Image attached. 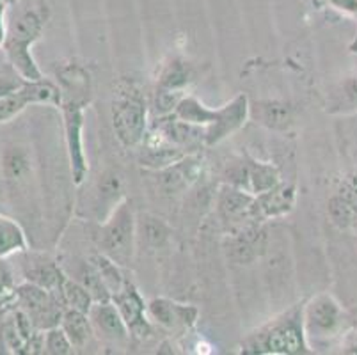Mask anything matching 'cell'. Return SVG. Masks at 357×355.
<instances>
[{
	"instance_id": "1",
	"label": "cell",
	"mask_w": 357,
	"mask_h": 355,
	"mask_svg": "<svg viewBox=\"0 0 357 355\" xmlns=\"http://www.w3.org/2000/svg\"><path fill=\"white\" fill-rule=\"evenodd\" d=\"M48 16L50 11L45 0H16L8 16V34L2 50L25 82L43 78L31 48L43 34Z\"/></svg>"
},
{
	"instance_id": "2",
	"label": "cell",
	"mask_w": 357,
	"mask_h": 355,
	"mask_svg": "<svg viewBox=\"0 0 357 355\" xmlns=\"http://www.w3.org/2000/svg\"><path fill=\"white\" fill-rule=\"evenodd\" d=\"M240 348L243 354L259 355H295L313 352L304 334L303 305H294L290 311L251 332Z\"/></svg>"
},
{
	"instance_id": "3",
	"label": "cell",
	"mask_w": 357,
	"mask_h": 355,
	"mask_svg": "<svg viewBox=\"0 0 357 355\" xmlns=\"http://www.w3.org/2000/svg\"><path fill=\"white\" fill-rule=\"evenodd\" d=\"M112 128L125 148H139L148 133V103L137 84L121 78L112 98Z\"/></svg>"
},
{
	"instance_id": "4",
	"label": "cell",
	"mask_w": 357,
	"mask_h": 355,
	"mask_svg": "<svg viewBox=\"0 0 357 355\" xmlns=\"http://www.w3.org/2000/svg\"><path fill=\"white\" fill-rule=\"evenodd\" d=\"M303 325L311 350L349 332V312L331 293H318L303 305Z\"/></svg>"
},
{
	"instance_id": "5",
	"label": "cell",
	"mask_w": 357,
	"mask_h": 355,
	"mask_svg": "<svg viewBox=\"0 0 357 355\" xmlns=\"http://www.w3.org/2000/svg\"><path fill=\"white\" fill-rule=\"evenodd\" d=\"M100 252L118 265H128L135 247V219L128 203H119L102 224L98 236Z\"/></svg>"
},
{
	"instance_id": "6",
	"label": "cell",
	"mask_w": 357,
	"mask_h": 355,
	"mask_svg": "<svg viewBox=\"0 0 357 355\" xmlns=\"http://www.w3.org/2000/svg\"><path fill=\"white\" fill-rule=\"evenodd\" d=\"M15 305L27 315L38 331H48L61 325V318L66 309L59 293L48 292L27 281L16 286Z\"/></svg>"
},
{
	"instance_id": "7",
	"label": "cell",
	"mask_w": 357,
	"mask_h": 355,
	"mask_svg": "<svg viewBox=\"0 0 357 355\" xmlns=\"http://www.w3.org/2000/svg\"><path fill=\"white\" fill-rule=\"evenodd\" d=\"M196 80V70L190 63L180 57L171 59L164 64L157 78V89H155V112L157 116L173 114L185 91Z\"/></svg>"
},
{
	"instance_id": "8",
	"label": "cell",
	"mask_w": 357,
	"mask_h": 355,
	"mask_svg": "<svg viewBox=\"0 0 357 355\" xmlns=\"http://www.w3.org/2000/svg\"><path fill=\"white\" fill-rule=\"evenodd\" d=\"M226 183L235 185L252 195L265 194L281 183V172L274 164L259 162L252 156H238L226 167Z\"/></svg>"
},
{
	"instance_id": "9",
	"label": "cell",
	"mask_w": 357,
	"mask_h": 355,
	"mask_svg": "<svg viewBox=\"0 0 357 355\" xmlns=\"http://www.w3.org/2000/svg\"><path fill=\"white\" fill-rule=\"evenodd\" d=\"M59 109L63 114L64 139H66L71 178H73L75 185H82L89 172L86 149H84V105L63 102Z\"/></svg>"
},
{
	"instance_id": "10",
	"label": "cell",
	"mask_w": 357,
	"mask_h": 355,
	"mask_svg": "<svg viewBox=\"0 0 357 355\" xmlns=\"http://www.w3.org/2000/svg\"><path fill=\"white\" fill-rule=\"evenodd\" d=\"M217 213L220 220L229 226L231 234L243 227L259 224L256 215V195L229 183H224L217 194Z\"/></svg>"
},
{
	"instance_id": "11",
	"label": "cell",
	"mask_w": 357,
	"mask_h": 355,
	"mask_svg": "<svg viewBox=\"0 0 357 355\" xmlns=\"http://www.w3.org/2000/svg\"><path fill=\"white\" fill-rule=\"evenodd\" d=\"M112 302L116 304L118 311L121 312L123 320L128 327L130 338L144 341L153 334L151 322H149L148 317V304H144L141 293L137 292V288L132 282L126 281L125 286L112 295Z\"/></svg>"
},
{
	"instance_id": "12",
	"label": "cell",
	"mask_w": 357,
	"mask_h": 355,
	"mask_svg": "<svg viewBox=\"0 0 357 355\" xmlns=\"http://www.w3.org/2000/svg\"><path fill=\"white\" fill-rule=\"evenodd\" d=\"M249 114H251V107L245 94H238L231 102L219 107L215 110L213 121L206 126V148L220 144L233 133L238 132L248 123Z\"/></svg>"
},
{
	"instance_id": "13",
	"label": "cell",
	"mask_w": 357,
	"mask_h": 355,
	"mask_svg": "<svg viewBox=\"0 0 357 355\" xmlns=\"http://www.w3.org/2000/svg\"><path fill=\"white\" fill-rule=\"evenodd\" d=\"M153 130H157L165 141L178 146L183 151L194 153L201 148H206V128L194 123L183 121L174 114L158 116Z\"/></svg>"
},
{
	"instance_id": "14",
	"label": "cell",
	"mask_w": 357,
	"mask_h": 355,
	"mask_svg": "<svg viewBox=\"0 0 357 355\" xmlns=\"http://www.w3.org/2000/svg\"><path fill=\"white\" fill-rule=\"evenodd\" d=\"M148 317L149 320H153L155 324L165 328L189 331L197 324L199 309L189 304H180V302L169 301V299L157 297L148 304Z\"/></svg>"
},
{
	"instance_id": "15",
	"label": "cell",
	"mask_w": 357,
	"mask_h": 355,
	"mask_svg": "<svg viewBox=\"0 0 357 355\" xmlns=\"http://www.w3.org/2000/svg\"><path fill=\"white\" fill-rule=\"evenodd\" d=\"M139 148H141L139 149V164L142 167L153 169V171H160V169L169 167L174 162L181 160L183 156L190 155V153L183 151L178 146L165 141L157 130H151V133H146L144 141H142V144Z\"/></svg>"
},
{
	"instance_id": "16",
	"label": "cell",
	"mask_w": 357,
	"mask_h": 355,
	"mask_svg": "<svg viewBox=\"0 0 357 355\" xmlns=\"http://www.w3.org/2000/svg\"><path fill=\"white\" fill-rule=\"evenodd\" d=\"M24 254L25 258L22 262V272H24L25 281L61 295V288L66 279L61 266L43 254H29L27 250H24Z\"/></svg>"
},
{
	"instance_id": "17",
	"label": "cell",
	"mask_w": 357,
	"mask_h": 355,
	"mask_svg": "<svg viewBox=\"0 0 357 355\" xmlns=\"http://www.w3.org/2000/svg\"><path fill=\"white\" fill-rule=\"evenodd\" d=\"M89 318L93 328H95V334H98L105 341L123 343L130 338L128 327L112 301L95 302L89 311Z\"/></svg>"
},
{
	"instance_id": "18",
	"label": "cell",
	"mask_w": 357,
	"mask_h": 355,
	"mask_svg": "<svg viewBox=\"0 0 357 355\" xmlns=\"http://www.w3.org/2000/svg\"><path fill=\"white\" fill-rule=\"evenodd\" d=\"M203 172V162L194 156L192 153L183 156L181 160L174 162L169 167L158 171V183L165 194H178V192L189 188L194 181L199 180Z\"/></svg>"
},
{
	"instance_id": "19",
	"label": "cell",
	"mask_w": 357,
	"mask_h": 355,
	"mask_svg": "<svg viewBox=\"0 0 357 355\" xmlns=\"http://www.w3.org/2000/svg\"><path fill=\"white\" fill-rule=\"evenodd\" d=\"M295 199H297L295 187L283 183V181L265 194L256 195V215H258L259 222L290 213L295 206Z\"/></svg>"
},
{
	"instance_id": "20",
	"label": "cell",
	"mask_w": 357,
	"mask_h": 355,
	"mask_svg": "<svg viewBox=\"0 0 357 355\" xmlns=\"http://www.w3.org/2000/svg\"><path fill=\"white\" fill-rule=\"evenodd\" d=\"M57 80L63 93V102L80 103L84 107L91 102V77L84 68L77 64L57 68Z\"/></svg>"
},
{
	"instance_id": "21",
	"label": "cell",
	"mask_w": 357,
	"mask_h": 355,
	"mask_svg": "<svg viewBox=\"0 0 357 355\" xmlns=\"http://www.w3.org/2000/svg\"><path fill=\"white\" fill-rule=\"evenodd\" d=\"M61 327L66 332V336L73 343L75 348H84L95 336V328L91 324V318L87 312L77 311V309L66 308L61 318Z\"/></svg>"
},
{
	"instance_id": "22",
	"label": "cell",
	"mask_w": 357,
	"mask_h": 355,
	"mask_svg": "<svg viewBox=\"0 0 357 355\" xmlns=\"http://www.w3.org/2000/svg\"><path fill=\"white\" fill-rule=\"evenodd\" d=\"M27 236L16 220L0 213V258H9L13 254L27 250Z\"/></svg>"
},
{
	"instance_id": "23",
	"label": "cell",
	"mask_w": 357,
	"mask_h": 355,
	"mask_svg": "<svg viewBox=\"0 0 357 355\" xmlns=\"http://www.w3.org/2000/svg\"><path fill=\"white\" fill-rule=\"evenodd\" d=\"M29 105H34V103H32V96L31 91H29L27 82L22 84V86L16 91H13V93L2 94V96H0V125L13 121V119L20 116Z\"/></svg>"
},
{
	"instance_id": "24",
	"label": "cell",
	"mask_w": 357,
	"mask_h": 355,
	"mask_svg": "<svg viewBox=\"0 0 357 355\" xmlns=\"http://www.w3.org/2000/svg\"><path fill=\"white\" fill-rule=\"evenodd\" d=\"M256 117L268 128L287 130L294 123V110L287 103L265 102L256 107Z\"/></svg>"
},
{
	"instance_id": "25",
	"label": "cell",
	"mask_w": 357,
	"mask_h": 355,
	"mask_svg": "<svg viewBox=\"0 0 357 355\" xmlns=\"http://www.w3.org/2000/svg\"><path fill=\"white\" fill-rule=\"evenodd\" d=\"M77 281L91 293V297L95 299V302L112 301V295H110L109 288L103 282L102 275L96 270V266L91 263V259L79 266V270H77Z\"/></svg>"
},
{
	"instance_id": "26",
	"label": "cell",
	"mask_w": 357,
	"mask_h": 355,
	"mask_svg": "<svg viewBox=\"0 0 357 355\" xmlns=\"http://www.w3.org/2000/svg\"><path fill=\"white\" fill-rule=\"evenodd\" d=\"M61 297L66 308L77 309V311H82L89 315L91 308L95 304V299L91 297V293L80 285L77 279L66 278L63 282V288H61Z\"/></svg>"
},
{
	"instance_id": "27",
	"label": "cell",
	"mask_w": 357,
	"mask_h": 355,
	"mask_svg": "<svg viewBox=\"0 0 357 355\" xmlns=\"http://www.w3.org/2000/svg\"><path fill=\"white\" fill-rule=\"evenodd\" d=\"M89 259H91V263L96 266V270L100 272V275H102L103 282H105V286L109 288L110 295L118 293L119 289L125 286L126 279L123 278L121 270H119V265L116 262H112L109 256H105L103 252H98V254H95V256H91Z\"/></svg>"
},
{
	"instance_id": "28",
	"label": "cell",
	"mask_w": 357,
	"mask_h": 355,
	"mask_svg": "<svg viewBox=\"0 0 357 355\" xmlns=\"http://www.w3.org/2000/svg\"><path fill=\"white\" fill-rule=\"evenodd\" d=\"M73 343L66 336L61 325L52 327L43 332V354L50 355H70L73 354Z\"/></svg>"
},
{
	"instance_id": "29",
	"label": "cell",
	"mask_w": 357,
	"mask_h": 355,
	"mask_svg": "<svg viewBox=\"0 0 357 355\" xmlns=\"http://www.w3.org/2000/svg\"><path fill=\"white\" fill-rule=\"evenodd\" d=\"M16 279L15 270L8 258H0V309L11 308L15 304V293H16Z\"/></svg>"
},
{
	"instance_id": "30",
	"label": "cell",
	"mask_w": 357,
	"mask_h": 355,
	"mask_svg": "<svg viewBox=\"0 0 357 355\" xmlns=\"http://www.w3.org/2000/svg\"><path fill=\"white\" fill-rule=\"evenodd\" d=\"M333 107L336 110H356L357 109V77L347 78L340 86L336 96L333 100ZM331 109V110H334Z\"/></svg>"
},
{
	"instance_id": "31",
	"label": "cell",
	"mask_w": 357,
	"mask_h": 355,
	"mask_svg": "<svg viewBox=\"0 0 357 355\" xmlns=\"http://www.w3.org/2000/svg\"><path fill=\"white\" fill-rule=\"evenodd\" d=\"M142 233H144L146 242L153 247H162L169 239L167 226L155 217H146V220L142 222Z\"/></svg>"
},
{
	"instance_id": "32",
	"label": "cell",
	"mask_w": 357,
	"mask_h": 355,
	"mask_svg": "<svg viewBox=\"0 0 357 355\" xmlns=\"http://www.w3.org/2000/svg\"><path fill=\"white\" fill-rule=\"evenodd\" d=\"M6 34H8V4L0 2V47H4Z\"/></svg>"
},
{
	"instance_id": "33",
	"label": "cell",
	"mask_w": 357,
	"mask_h": 355,
	"mask_svg": "<svg viewBox=\"0 0 357 355\" xmlns=\"http://www.w3.org/2000/svg\"><path fill=\"white\" fill-rule=\"evenodd\" d=\"M349 324H350V331L354 332L357 336V305H354L352 309H349Z\"/></svg>"
},
{
	"instance_id": "34",
	"label": "cell",
	"mask_w": 357,
	"mask_h": 355,
	"mask_svg": "<svg viewBox=\"0 0 357 355\" xmlns=\"http://www.w3.org/2000/svg\"><path fill=\"white\" fill-rule=\"evenodd\" d=\"M0 2H4V4H8V6H11V4H15L16 0H0Z\"/></svg>"
}]
</instances>
